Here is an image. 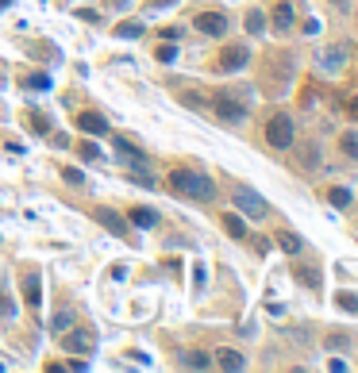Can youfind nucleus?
Segmentation results:
<instances>
[{
	"instance_id": "1",
	"label": "nucleus",
	"mask_w": 358,
	"mask_h": 373,
	"mask_svg": "<svg viewBox=\"0 0 358 373\" xmlns=\"http://www.w3.org/2000/svg\"><path fill=\"white\" fill-rule=\"evenodd\" d=\"M170 189H174L177 197H185V200H197V204H212L216 200V185H212V177L208 173H201V169H185V166H177V169H170Z\"/></svg>"
},
{
	"instance_id": "2",
	"label": "nucleus",
	"mask_w": 358,
	"mask_h": 373,
	"mask_svg": "<svg viewBox=\"0 0 358 373\" xmlns=\"http://www.w3.org/2000/svg\"><path fill=\"white\" fill-rule=\"evenodd\" d=\"M266 147L270 150H289L293 143H297V119L289 116V112H273L270 119H266Z\"/></svg>"
},
{
	"instance_id": "3",
	"label": "nucleus",
	"mask_w": 358,
	"mask_h": 373,
	"mask_svg": "<svg viewBox=\"0 0 358 373\" xmlns=\"http://www.w3.org/2000/svg\"><path fill=\"white\" fill-rule=\"evenodd\" d=\"M62 350L78 354V358H89V354L97 350V331L93 327H66L62 331Z\"/></svg>"
},
{
	"instance_id": "4",
	"label": "nucleus",
	"mask_w": 358,
	"mask_h": 373,
	"mask_svg": "<svg viewBox=\"0 0 358 373\" xmlns=\"http://www.w3.org/2000/svg\"><path fill=\"white\" fill-rule=\"evenodd\" d=\"M235 212L239 216H247V219H266L270 216V204L258 197V193H251V189H235Z\"/></svg>"
},
{
	"instance_id": "5",
	"label": "nucleus",
	"mask_w": 358,
	"mask_h": 373,
	"mask_svg": "<svg viewBox=\"0 0 358 373\" xmlns=\"http://www.w3.org/2000/svg\"><path fill=\"white\" fill-rule=\"evenodd\" d=\"M193 27L201 31V35H208V39H223L232 23H227L223 12H201V16H193Z\"/></svg>"
},
{
	"instance_id": "6",
	"label": "nucleus",
	"mask_w": 358,
	"mask_h": 373,
	"mask_svg": "<svg viewBox=\"0 0 358 373\" xmlns=\"http://www.w3.org/2000/svg\"><path fill=\"white\" fill-rule=\"evenodd\" d=\"M247 62H251V47H243V43H232V47L220 54V69L223 73H239Z\"/></svg>"
},
{
	"instance_id": "7",
	"label": "nucleus",
	"mask_w": 358,
	"mask_h": 373,
	"mask_svg": "<svg viewBox=\"0 0 358 373\" xmlns=\"http://www.w3.org/2000/svg\"><path fill=\"white\" fill-rule=\"evenodd\" d=\"M293 27H297V8H293L289 0H281L278 8H273V31L278 35H289Z\"/></svg>"
},
{
	"instance_id": "8",
	"label": "nucleus",
	"mask_w": 358,
	"mask_h": 373,
	"mask_svg": "<svg viewBox=\"0 0 358 373\" xmlns=\"http://www.w3.org/2000/svg\"><path fill=\"white\" fill-rule=\"evenodd\" d=\"M78 131H85V135H108V119L100 116V112H81L78 116Z\"/></svg>"
},
{
	"instance_id": "9",
	"label": "nucleus",
	"mask_w": 358,
	"mask_h": 373,
	"mask_svg": "<svg viewBox=\"0 0 358 373\" xmlns=\"http://www.w3.org/2000/svg\"><path fill=\"white\" fill-rule=\"evenodd\" d=\"M216 365H220V370H247V358H243L239 350H235V346H220V350H216V358H212Z\"/></svg>"
},
{
	"instance_id": "10",
	"label": "nucleus",
	"mask_w": 358,
	"mask_h": 373,
	"mask_svg": "<svg viewBox=\"0 0 358 373\" xmlns=\"http://www.w3.org/2000/svg\"><path fill=\"white\" fill-rule=\"evenodd\" d=\"M343 66H347V47H343V43L328 47V54H320V69H328V73H339Z\"/></svg>"
},
{
	"instance_id": "11",
	"label": "nucleus",
	"mask_w": 358,
	"mask_h": 373,
	"mask_svg": "<svg viewBox=\"0 0 358 373\" xmlns=\"http://www.w3.org/2000/svg\"><path fill=\"white\" fill-rule=\"evenodd\" d=\"M216 116H220V119H227V123H243V119H247V108H243L239 100L220 97V100H216Z\"/></svg>"
},
{
	"instance_id": "12",
	"label": "nucleus",
	"mask_w": 358,
	"mask_h": 373,
	"mask_svg": "<svg viewBox=\"0 0 358 373\" xmlns=\"http://www.w3.org/2000/svg\"><path fill=\"white\" fill-rule=\"evenodd\" d=\"M97 219H100V224H104L116 239H127V219L120 216V212H112V208H97Z\"/></svg>"
},
{
	"instance_id": "13",
	"label": "nucleus",
	"mask_w": 358,
	"mask_h": 373,
	"mask_svg": "<svg viewBox=\"0 0 358 373\" xmlns=\"http://www.w3.org/2000/svg\"><path fill=\"white\" fill-rule=\"evenodd\" d=\"M116 150H120V158H124L127 166H135V169H146V166H150L143 150H139V147H131L127 139H116Z\"/></svg>"
},
{
	"instance_id": "14",
	"label": "nucleus",
	"mask_w": 358,
	"mask_h": 373,
	"mask_svg": "<svg viewBox=\"0 0 358 373\" xmlns=\"http://www.w3.org/2000/svg\"><path fill=\"white\" fill-rule=\"evenodd\" d=\"M23 300H27V308H39L43 304V281H39V274H23Z\"/></svg>"
},
{
	"instance_id": "15",
	"label": "nucleus",
	"mask_w": 358,
	"mask_h": 373,
	"mask_svg": "<svg viewBox=\"0 0 358 373\" xmlns=\"http://www.w3.org/2000/svg\"><path fill=\"white\" fill-rule=\"evenodd\" d=\"M278 246L285 250V254H300V250H304V239L293 235L289 227H281V231H278Z\"/></svg>"
},
{
	"instance_id": "16",
	"label": "nucleus",
	"mask_w": 358,
	"mask_h": 373,
	"mask_svg": "<svg viewBox=\"0 0 358 373\" xmlns=\"http://www.w3.org/2000/svg\"><path fill=\"white\" fill-rule=\"evenodd\" d=\"M328 200H331V208L347 212V208L355 204V193H350V189H343V185H335V189H328Z\"/></svg>"
},
{
	"instance_id": "17",
	"label": "nucleus",
	"mask_w": 358,
	"mask_h": 373,
	"mask_svg": "<svg viewBox=\"0 0 358 373\" xmlns=\"http://www.w3.org/2000/svg\"><path fill=\"white\" fill-rule=\"evenodd\" d=\"M223 231L232 239H247V219H243L239 212H227V216H223Z\"/></svg>"
},
{
	"instance_id": "18",
	"label": "nucleus",
	"mask_w": 358,
	"mask_h": 373,
	"mask_svg": "<svg viewBox=\"0 0 358 373\" xmlns=\"http://www.w3.org/2000/svg\"><path fill=\"white\" fill-rule=\"evenodd\" d=\"M339 154L358 162V131H343V135H339Z\"/></svg>"
},
{
	"instance_id": "19",
	"label": "nucleus",
	"mask_w": 358,
	"mask_h": 373,
	"mask_svg": "<svg viewBox=\"0 0 358 373\" xmlns=\"http://www.w3.org/2000/svg\"><path fill=\"white\" fill-rule=\"evenodd\" d=\"M131 224L150 231V227H158V212H150V208H131Z\"/></svg>"
},
{
	"instance_id": "20",
	"label": "nucleus",
	"mask_w": 358,
	"mask_h": 373,
	"mask_svg": "<svg viewBox=\"0 0 358 373\" xmlns=\"http://www.w3.org/2000/svg\"><path fill=\"white\" fill-rule=\"evenodd\" d=\"M243 27L251 31V35H262V31H266V12H247V16H243Z\"/></svg>"
},
{
	"instance_id": "21",
	"label": "nucleus",
	"mask_w": 358,
	"mask_h": 373,
	"mask_svg": "<svg viewBox=\"0 0 358 373\" xmlns=\"http://www.w3.org/2000/svg\"><path fill=\"white\" fill-rule=\"evenodd\" d=\"M185 365H193V370H208L212 365V358L204 350H193V354H185Z\"/></svg>"
},
{
	"instance_id": "22",
	"label": "nucleus",
	"mask_w": 358,
	"mask_h": 373,
	"mask_svg": "<svg viewBox=\"0 0 358 373\" xmlns=\"http://www.w3.org/2000/svg\"><path fill=\"white\" fill-rule=\"evenodd\" d=\"M116 35L120 39H139V35H143V23H120Z\"/></svg>"
},
{
	"instance_id": "23",
	"label": "nucleus",
	"mask_w": 358,
	"mask_h": 373,
	"mask_svg": "<svg viewBox=\"0 0 358 373\" xmlns=\"http://www.w3.org/2000/svg\"><path fill=\"white\" fill-rule=\"evenodd\" d=\"M69 324H74V315H69V312H58V315H54V324H50V331H54V335H62Z\"/></svg>"
},
{
	"instance_id": "24",
	"label": "nucleus",
	"mask_w": 358,
	"mask_h": 373,
	"mask_svg": "<svg viewBox=\"0 0 358 373\" xmlns=\"http://www.w3.org/2000/svg\"><path fill=\"white\" fill-rule=\"evenodd\" d=\"M297 277H300V281H304L309 289H316V285H320V274H312V269H297Z\"/></svg>"
},
{
	"instance_id": "25",
	"label": "nucleus",
	"mask_w": 358,
	"mask_h": 373,
	"mask_svg": "<svg viewBox=\"0 0 358 373\" xmlns=\"http://www.w3.org/2000/svg\"><path fill=\"white\" fill-rule=\"evenodd\" d=\"M62 177H66L69 185H85V173L81 169H62Z\"/></svg>"
},
{
	"instance_id": "26",
	"label": "nucleus",
	"mask_w": 358,
	"mask_h": 373,
	"mask_svg": "<svg viewBox=\"0 0 358 373\" xmlns=\"http://www.w3.org/2000/svg\"><path fill=\"white\" fill-rule=\"evenodd\" d=\"M27 88H50V77L47 73H35V77H27Z\"/></svg>"
},
{
	"instance_id": "27",
	"label": "nucleus",
	"mask_w": 358,
	"mask_h": 373,
	"mask_svg": "<svg viewBox=\"0 0 358 373\" xmlns=\"http://www.w3.org/2000/svg\"><path fill=\"white\" fill-rule=\"evenodd\" d=\"M343 112H347V116L358 123V93H350V97H347V108H343Z\"/></svg>"
},
{
	"instance_id": "28",
	"label": "nucleus",
	"mask_w": 358,
	"mask_h": 373,
	"mask_svg": "<svg viewBox=\"0 0 358 373\" xmlns=\"http://www.w3.org/2000/svg\"><path fill=\"white\" fill-rule=\"evenodd\" d=\"M174 58H177L174 47H158V62H174Z\"/></svg>"
},
{
	"instance_id": "29",
	"label": "nucleus",
	"mask_w": 358,
	"mask_h": 373,
	"mask_svg": "<svg viewBox=\"0 0 358 373\" xmlns=\"http://www.w3.org/2000/svg\"><path fill=\"white\" fill-rule=\"evenodd\" d=\"M81 158H89V162H97V158H100V150L93 147V143H85V147H81Z\"/></svg>"
},
{
	"instance_id": "30",
	"label": "nucleus",
	"mask_w": 358,
	"mask_h": 373,
	"mask_svg": "<svg viewBox=\"0 0 358 373\" xmlns=\"http://www.w3.org/2000/svg\"><path fill=\"white\" fill-rule=\"evenodd\" d=\"M339 346H347V339H343V335H331V339H328V350H339Z\"/></svg>"
},
{
	"instance_id": "31",
	"label": "nucleus",
	"mask_w": 358,
	"mask_h": 373,
	"mask_svg": "<svg viewBox=\"0 0 358 373\" xmlns=\"http://www.w3.org/2000/svg\"><path fill=\"white\" fill-rule=\"evenodd\" d=\"M0 8H8V0H0Z\"/></svg>"
}]
</instances>
